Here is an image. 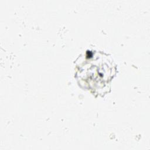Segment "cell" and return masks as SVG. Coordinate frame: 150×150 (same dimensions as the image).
Segmentation results:
<instances>
[{"instance_id": "1", "label": "cell", "mask_w": 150, "mask_h": 150, "mask_svg": "<svg viewBox=\"0 0 150 150\" xmlns=\"http://www.w3.org/2000/svg\"><path fill=\"white\" fill-rule=\"evenodd\" d=\"M76 76L80 83L96 93L107 88L115 66L108 54L100 52L87 51L84 57L78 58Z\"/></svg>"}]
</instances>
